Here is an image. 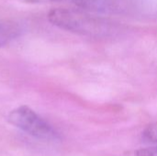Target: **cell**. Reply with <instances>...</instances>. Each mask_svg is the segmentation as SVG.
<instances>
[{"mask_svg":"<svg viewBox=\"0 0 157 156\" xmlns=\"http://www.w3.org/2000/svg\"><path fill=\"white\" fill-rule=\"evenodd\" d=\"M48 20L63 30L97 39L116 37L123 30L119 23L82 9L53 8L48 13Z\"/></svg>","mask_w":157,"mask_h":156,"instance_id":"6da1fadb","label":"cell"},{"mask_svg":"<svg viewBox=\"0 0 157 156\" xmlns=\"http://www.w3.org/2000/svg\"><path fill=\"white\" fill-rule=\"evenodd\" d=\"M79 9L97 15L146 17L157 12L151 0H73Z\"/></svg>","mask_w":157,"mask_h":156,"instance_id":"7a4b0ae2","label":"cell"},{"mask_svg":"<svg viewBox=\"0 0 157 156\" xmlns=\"http://www.w3.org/2000/svg\"><path fill=\"white\" fill-rule=\"evenodd\" d=\"M7 121L14 127L40 141L54 142L60 139L58 132L28 106H20L11 110Z\"/></svg>","mask_w":157,"mask_h":156,"instance_id":"3957f363","label":"cell"},{"mask_svg":"<svg viewBox=\"0 0 157 156\" xmlns=\"http://www.w3.org/2000/svg\"><path fill=\"white\" fill-rule=\"evenodd\" d=\"M21 27L15 21L0 22V47L7 44L21 34Z\"/></svg>","mask_w":157,"mask_h":156,"instance_id":"277c9868","label":"cell"},{"mask_svg":"<svg viewBox=\"0 0 157 156\" xmlns=\"http://www.w3.org/2000/svg\"><path fill=\"white\" fill-rule=\"evenodd\" d=\"M142 138L144 143L157 146V122L148 125L144 130Z\"/></svg>","mask_w":157,"mask_h":156,"instance_id":"5b68a950","label":"cell"},{"mask_svg":"<svg viewBox=\"0 0 157 156\" xmlns=\"http://www.w3.org/2000/svg\"><path fill=\"white\" fill-rule=\"evenodd\" d=\"M124 156H157V146L132 150L128 152Z\"/></svg>","mask_w":157,"mask_h":156,"instance_id":"8992f818","label":"cell"},{"mask_svg":"<svg viewBox=\"0 0 157 156\" xmlns=\"http://www.w3.org/2000/svg\"><path fill=\"white\" fill-rule=\"evenodd\" d=\"M20 1L26 3H32V4H41V3H51V2H62V1H68V0H20Z\"/></svg>","mask_w":157,"mask_h":156,"instance_id":"52a82bcc","label":"cell"}]
</instances>
